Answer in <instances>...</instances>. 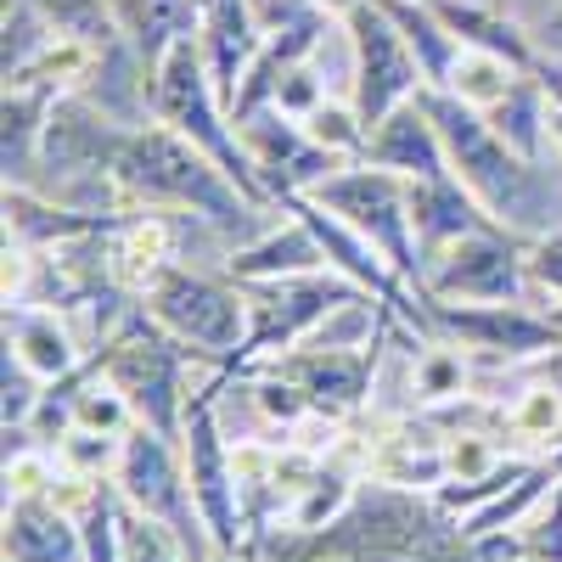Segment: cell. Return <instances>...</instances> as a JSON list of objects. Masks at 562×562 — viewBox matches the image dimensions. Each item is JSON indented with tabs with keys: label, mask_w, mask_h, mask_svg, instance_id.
Segmentation results:
<instances>
[{
	"label": "cell",
	"mask_w": 562,
	"mask_h": 562,
	"mask_svg": "<svg viewBox=\"0 0 562 562\" xmlns=\"http://www.w3.org/2000/svg\"><path fill=\"white\" fill-rule=\"evenodd\" d=\"M416 102L428 108L439 140H445V153H450V169L456 180L473 192L490 220H501L506 231H518V237H546V214H551V192H546V164H529L506 147V140L495 135L490 113L484 108H467L456 90H434V85H422L416 90Z\"/></svg>",
	"instance_id": "obj_1"
},
{
	"label": "cell",
	"mask_w": 562,
	"mask_h": 562,
	"mask_svg": "<svg viewBox=\"0 0 562 562\" xmlns=\"http://www.w3.org/2000/svg\"><path fill=\"white\" fill-rule=\"evenodd\" d=\"M113 180L124 186L130 203H147V209H186V214H203L214 231H237L254 214H265L259 203L243 198V186L231 180L203 147H192L180 130L158 124H140L124 130L119 153H113Z\"/></svg>",
	"instance_id": "obj_2"
},
{
	"label": "cell",
	"mask_w": 562,
	"mask_h": 562,
	"mask_svg": "<svg viewBox=\"0 0 562 562\" xmlns=\"http://www.w3.org/2000/svg\"><path fill=\"white\" fill-rule=\"evenodd\" d=\"M147 102H153V113H158L169 130H180L192 147H203L231 180H237L248 203H259V209L276 203L270 186H265V175H259V164H254L248 147H243L237 124H231L225 102H220V85H214V74H209V57H203V40H198V34H180L169 52L158 57V68L147 74Z\"/></svg>",
	"instance_id": "obj_3"
},
{
	"label": "cell",
	"mask_w": 562,
	"mask_h": 562,
	"mask_svg": "<svg viewBox=\"0 0 562 562\" xmlns=\"http://www.w3.org/2000/svg\"><path fill=\"white\" fill-rule=\"evenodd\" d=\"M310 198L326 203L333 214H344L360 237L389 259V270L422 299V288H428V254H422V237H416V209H411V180L405 175L371 164V158H355L338 175H326Z\"/></svg>",
	"instance_id": "obj_4"
},
{
	"label": "cell",
	"mask_w": 562,
	"mask_h": 562,
	"mask_svg": "<svg viewBox=\"0 0 562 562\" xmlns=\"http://www.w3.org/2000/svg\"><path fill=\"white\" fill-rule=\"evenodd\" d=\"M102 378L130 400L135 422H147L153 434L180 439V422H186V344L169 338L164 326L147 321H130L124 333L102 349Z\"/></svg>",
	"instance_id": "obj_5"
},
{
	"label": "cell",
	"mask_w": 562,
	"mask_h": 562,
	"mask_svg": "<svg viewBox=\"0 0 562 562\" xmlns=\"http://www.w3.org/2000/svg\"><path fill=\"white\" fill-rule=\"evenodd\" d=\"M140 304H147V315L169 338H180L192 355H209L220 366H231L237 349L248 344V299L198 270H180V265L158 270L147 281V293H140Z\"/></svg>",
	"instance_id": "obj_6"
},
{
	"label": "cell",
	"mask_w": 562,
	"mask_h": 562,
	"mask_svg": "<svg viewBox=\"0 0 562 562\" xmlns=\"http://www.w3.org/2000/svg\"><path fill=\"white\" fill-rule=\"evenodd\" d=\"M220 383L192 389V400H186L180 456H186V479H192V495H198L214 551L237 557L243 551V484H237V461L225 450V434H220Z\"/></svg>",
	"instance_id": "obj_7"
},
{
	"label": "cell",
	"mask_w": 562,
	"mask_h": 562,
	"mask_svg": "<svg viewBox=\"0 0 562 562\" xmlns=\"http://www.w3.org/2000/svg\"><path fill=\"white\" fill-rule=\"evenodd\" d=\"M355 293H366V288H355V281L338 276L333 265L310 270V276H288V281H265V288L248 299V344L237 349V360L225 366V378L231 371H248L254 360L299 349L315 326L333 310H344Z\"/></svg>",
	"instance_id": "obj_8"
},
{
	"label": "cell",
	"mask_w": 562,
	"mask_h": 562,
	"mask_svg": "<svg viewBox=\"0 0 562 562\" xmlns=\"http://www.w3.org/2000/svg\"><path fill=\"white\" fill-rule=\"evenodd\" d=\"M169 445H175V439L153 434L147 422H135V428L124 434V450H119V467H113V484H119V495H124L130 506H140V512H153L158 524H169L198 562H203V557H220L214 540H209L203 512H198L192 479H186V467L175 461Z\"/></svg>",
	"instance_id": "obj_9"
},
{
	"label": "cell",
	"mask_w": 562,
	"mask_h": 562,
	"mask_svg": "<svg viewBox=\"0 0 562 562\" xmlns=\"http://www.w3.org/2000/svg\"><path fill=\"white\" fill-rule=\"evenodd\" d=\"M529 254L524 237L506 225H484L434 254L428 288L422 299H450V304H529Z\"/></svg>",
	"instance_id": "obj_10"
},
{
	"label": "cell",
	"mask_w": 562,
	"mask_h": 562,
	"mask_svg": "<svg viewBox=\"0 0 562 562\" xmlns=\"http://www.w3.org/2000/svg\"><path fill=\"white\" fill-rule=\"evenodd\" d=\"M344 34H349V52H355V97L349 102L360 108L366 130H378L394 108L416 102V90L428 79H422V63L405 45L400 23L378 7V0H366L355 18H344Z\"/></svg>",
	"instance_id": "obj_11"
},
{
	"label": "cell",
	"mask_w": 562,
	"mask_h": 562,
	"mask_svg": "<svg viewBox=\"0 0 562 562\" xmlns=\"http://www.w3.org/2000/svg\"><path fill=\"white\" fill-rule=\"evenodd\" d=\"M422 304H428V326L439 338L490 360H540L562 344V326L529 304H450V299H422Z\"/></svg>",
	"instance_id": "obj_12"
},
{
	"label": "cell",
	"mask_w": 562,
	"mask_h": 562,
	"mask_svg": "<svg viewBox=\"0 0 562 562\" xmlns=\"http://www.w3.org/2000/svg\"><path fill=\"white\" fill-rule=\"evenodd\" d=\"M378 349H288V355H276L270 366L281 371V378H293L310 400L315 416L326 422H338V416H355L371 394V383H378Z\"/></svg>",
	"instance_id": "obj_13"
},
{
	"label": "cell",
	"mask_w": 562,
	"mask_h": 562,
	"mask_svg": "<svg viewBox=\"0 0 562 562\" xmlns=\"http://www.w3.org/2000/svg\"><path fill=\"white\" fill-rule=\"evenodd\" d=\"M366 158L394 169V175H405V180H445V175H456L445 140H439V130H434V119H428V108H422V102L394 108L378 130H371Z\"/></svg>",
	"instance_id": "obj_14"
},
{
	"label": "cell",
	"mask_w": 562,
	"mask_h": 562,
	"mask_svg": "<svg viewBox=\"0 0 562 562\" xmlns=\"http://www.w3.org/2000/svg\"><path fill=\"white\" fill-rule=\"evenodd\" d=\"M7 562H90L79 518L52 495L7 501Z\"/></svg>",
	"instance_id": "obj_15"
},
{
	"label": "cell",
	"mask_w": 562,
	"mask_h": 562,
	"mask_svg": "<svg viewBox=\"0 0 562 562\" xmlns=\"http://www.w3.org/2000/svg\"><path fill=\"white\" fill-rule=\"evenodd\" d=\"M411 209H416V237H422L428 265H434L439 248L473 237V231H484V225H501V220H490V209L467 192L456 175H445V180H411Z\"/></svg>",
	"instance_id": "obj_16"
},
{
	"label": "cell",
	"mask_w": 562,
	"mask_h": 562,
	"mask_svg": "<svg viewBox=\"0 0 562 562\" xmlns=\"http://www.w3.org/2000/svg\"><path fill=\"white\" fill-rule=\"evenodd\" d=\"M434 12L445 18V29H450L461 45H473V52H490V57L512 63L518 74H540L546 52L524 34V23H512L506 12H495L490 0H434Z\"/></svg>",
	"instance_id": "obj_17"
},
{
	"label": "cell",
	"mask_w": 562,
	"mask_h": 562,
	"mask_svg": "<svg viewBox=\"0 0 562 562\" xmlns=\"http://www.w3.org/2000/svg\"><path fill=\"white\" fill-rule=\"evenodd\" d=\"M108 18L135 52V63L153 74L180 34L203 29V0H108Z\"/></svg>",
	"instance_id": "obj_18"
},
{
	"label": "cell",
	"mask_w": 562,
	"mask_h": 562,
	"mask_svg": "<svg viewBox=\"0 0 562 562\" xmlns=\"http://www.w3.org/2000/svg\"><path fill=\"white\" fill-rule=\"evenodd\" d=\"M225 270H231V281H237V288H265V281H288V276L326 270V254H321V243L310 237L304 220H288V225L265 231V237L243 243L237 254H231Z\"/></svg>",
	"instance_id": "obj_19"
},
{
	"label": "cell",
	"mask_w": 562,
	"mask_h": 562,
	"mask_svg": "<svg viewBox=\"0 0 562 562\" xmlns=\"http://www.w3.org/2000/svg\"><path fill=\"white\" fill-rule=\"evenodd\" d=\"M124 220L119 214H90V209H57L40 203L29 186H7V243L40 248V243H79V237H108Z\"/></svg>",
	"instance_id": "obj_20"
},
{
	"label": "cell",
	"mask_w": 562,
	"mask_h": 562,
	"mask_svg": "<svg viewBox=\"0 0 562 562\" xmlns=\"http://www.w3.org/2000/svg\"><path fill=\"white\" fill-rule=\"evenodd\" d=\"M7 349L23 360V371L34 383H57L79 366V344L68 333V321H57V310L40 304H7Z\"/></svg>",
	"instance_id": "obj_21"
},
{
	"label": "cell",
	"mask_w": 562,
	"mask_h": 562,
	"mask_svg": "<svg viewBox=\"0 0 562 562\" xmlns=\"http://www.w3.org/2000/svg\"><path fill=\"white\" fill-rule=\"evenodd\" d=\"M63 90L52 85H7V135H0V164H7V186H29V175L45 158V124H52Z\"/></svg>",
	"instance_id": "obj_22"
},
{
	"label": "cell",
	"mask_w": 562,
	"mask_h": 562,
	"mask_svg": "<svg viewBox=\"0 0 562 562\" xmlns=\"http://www.w3.org/2000/svg\"><path fill=\"white\" fill-rule=\"evenodd\" d=\"M551 108H557V102H551V90L540 85V74H524V79L490 108V124H495V135H501L518 158L546 164V153L557 147V140H551Z\"/></svg>",
	"instance_id": "obj_23"
},
{
	"label": "cell",
	"mask_w": 562,
	"mask_h": 562,
	"mask_svg": "<svg viewBox=\"0 0 562 562\" xmlns=\"http://www.w3.org/2000/svg\"><path fill=\"white\" fill-rule=\"evenodd\" d=\"M378 7H383V12L400 23L405 45H411L416 63H422V79H428L434 90H445L467 45H461V40L445 29V18L434 12V0H378Z\"/></svg>",
	"instance_id": "obj_24"
},
{
	"label": "cell",
	"mask_w": 562,
	"mask_h": 562,
	"mask_svg": "<svg viewBox=\"0 0 562 562\" xmlns=\"http://www.w3.org/2000/svg\"><path fill=\"white\" fill-rule=\"evenodd\" d=\"M562 484V456H546V461H535L529 473L512 484V490H501L495 501H484V506H473V512H461V540H484V535H506V529H518L529 512L551 495Z\"/></svg>",
	"instance_id": "obj_25"
},
{
	"label": "cell",
	"mask_w": 562,
	"mask_h": 562,
	"mask_svg": "<svg viewBox=\"0 0 562 562\" xmlns=\"http://www.w3.org/2000/svg\"><path fill=\"white\" fill-rule=\"evenodd\" d=\"M113 237H119V243H113V270L130 281L135 293H147V281L175 265V259H169V231H164V220H124Z\"/></svg>",
	"instance_id": "obj_26"
},
{
	"label": "cell",
	"mask_w": 562,
	"mask_h": 562,
	"mask_svg": "<svg viewBox=\"0 0 562 562\" xmlns=\"http://www.w3.org/2000/svg\"><path fill=\"white\" fill-rule=\"evenodd\" d=\"M119 562H186V540L153 512L119 501Z\"/></svg>",
	"instance_id": "obj_27"
},
{
	"label": "cell",
	"mask_w": 562,
	"mask_h": 562,
	"mask_svg": "<svg viewBox=\"0 0 562 562\" xmlns=\"http://www.w3.org/2000/svg\"><path fill=\"white\" fill-rule=\"evenodd\" d=\"M349 506H355V484L344 473H310V484H299V501L288 506V518H293L299 535H321V529H333Z\"/></svg>",
	"instance_id": "obj_28"
},
{
	"label": "cell",
	"mask_w": 562,
	"mask_h": 562,
	"mask_svg": "<svg viewBox=\"0 0 562 562\" xmlns=\"http://www.w3.org/2000/svg\"><path fill=\"white\" fill-rule=\"evenodd\" d=\"M518 79H524V74L512 68V63H501V57L473 52V45H467L445 90H456V97H461L467 108H484V113H490V108H495V102H501V97H506V90L518 85Z\"/></svg>",
	"instance_id": "obj_29"
},
{
	"label": "cell",
	"mask_w": 562,
	"mask_h": 562,
	"mask_svg": "<svg viewBox=\"0 0 562 562\" xmlns=\"http://www.w3.org/2000/svg\"><path fill=\"white\" fill-rule=\"evenodd\" d=\"M304 130H310V140H315V147L338 153L344 164L366 158V140H371V130H366L360 108H355V102H333V97H326V102H321V108L304 119Z\"/></svg>",
	"instance_id": "obj_30"
},
{
	"label": "cell",
	"mask_w": 562,
	"mask_h": 562,
	"mask_svg": "<svg viewBox=\"0 0 562 562\" xmlns=\"http://www.w3.org/2000/svg\"><path fill=\"white\" fill-rule=\"evenodd\" d=\"M411 389L428 405L461 400L467 394V360H461V349L456 344H422L416 349V371H411Z\"/></svg>",
	"instance_id": "obj_31"
},
{
	"label": "cell",
	"mask_w": 562,
	"mask_h": 562,
	"mask_svg": "<svg viewBox=\"0 0 562 562\" xmlns=\"http://www.w3.org/2000/svg\"><path fill=\"white\" fill-rule=\"evenodd\" d=\"M378 484H394V490H439L450 479V461H445V445L439 450H411V445H389L378 461H371Z\"/></svg>",
	"instance_id": "obj_32"
},
{
	"label": "cell",
	"mask_w": 562,
	"mask_h": 562,
	"mask_svg": "<svg viewBox=\"0 0 562 562\" xmlns=\"http://www.w3.org/2000/svg\"><path fill=\"white\" fill-rule=\"evenodd\" d=\"M506 428L518 439H535V445H557V434H562V394L551 383L524 389L518 405L506 411Z\"/></svg>",
	"instance_id": "obj_33"
},
{
	"label": "cell",
	"mask_w": 562,
	"mask_h": 562,
	"mask_svg": "<svg viewBox=\"0 0 562 562\" xmlns=\"http://www.w3.org/2000/svg\"><path fill=\"white\" fill-rule=\"evenodd\" d=\"M119 450H124V439L90 434V428H68V434L57 439V461H63V473H74V479H102V473H113Z\"/></svg>",
	"instance_id": "obj_34"
},
{
	"label": "cell",
	"mask_w": 562,
	"mask_h": 562,
	"mask_svg": "<svg viewBox=\"0 0 562 562\" xmlns=\"http://www.w3.org/2000/svg\"><path fill=\"white\" fill-rule=\"evenodd\" d=\"M321 102H326V85H321V74H315V57H304V63H293L288 74L276 79V102H270V108L304 124Z\"/></svg>",
	"instance_id": "obj_35"
},
{
	"label": "cell",
	"mask_w": 562,
	"mask_h": 562,
	"mask_svg": "<svg viewBox=\"0 0 562 562\" xmlns=\"http://www.w3.org/2000/svg\"><path fill=\"white\" fill-rule=\"evenodd\" d=\"M254 400H259V411H265L270 422H281V428H293V422L315 416V411H310V400H304V389H299L293 378H281L276 366H270L265 378L254 383Z\"/></svg>",
	"instance_id": "obj_36"
},
{
	"label": "cell",
	"mask_w": 562,
	"mask_h": 562,
	"mask_svg": "<svg viewBox=\"0 0 562 562\" xmlns=\"http://www.w3.org/2000/svg\"><path fill=\"white\" fill-rule=\"evenodd\" d=\"M445 461H450V479H445V484H473V479H490L495 467H501L495 445H490V439H479V434L450 439V445H445Z\"/></svg>",
	"instance_id": "obj_37"
},
{
	"label": "cell",
	"mask_w": 562,
	"mask_h": 562,
	"mask_svg": "<svg viewBox=\"0 0 562 562\" xmlns=\"http://www.w3.org/2000/svg\"><path fill=\"white\" fill-rule=\"evenodd\" d=\"M524 254H529V281H535V288H540L546 299H562V231L529 237Z\"/></svg>",
	"instance_id": "obj_38"
},
{
	"label": "cell",
	"mask_w": 562,
	"mask_h": 562,
	"mask_svg": "<svg viewBox=\"0 0 562 562\" xmlns=\"http://www.w3.org/2000/svg\"><path fill=\"white\" fill-rule=\"evenodd\" d=\"M310 7H315V12H326L333 23H344V18H355V12L366 7V0H310Z\"/></svg>",
	"instance_id": "obj_39"
},
{
	"label": "cell",
	"mask_w": 562,
	"mask_h": 562,
	"mask_svg": "<svg viewBox=\"0 0 562 562\" xmlns=\"http://www.w3.org/2000/svg\"><path fill=\"white\" fill-rule=\"evenodd\" d=\"M540 371H546V383H551V389L562 394V344H557L551 355H540Z\"/></svg>",
	"instance_id": "obj_40"
},
{
	"label": "cell",
	"mask_w": 562,
	"mask_h": 562,
	"mask_svg": "<svg viewBox=\"0 0 562 562\" xmlns=\"http://www.w3.org/2000/svg\"><path fill=\"white\" fill-rule=\"evenodd\" d=\"M540 85L551 90V102H562V63H551V57H546V63H540Z\"/></svg>",
	"instance_id": "obj_41"
},
{
	"label": "cell",
	"mask_w": 562,
	"mask_h": 562,
	"mask_svg": "<svg viewBox=\"0 0 562 562\" xmlns=\"http://www.w3.org/2000/svg\"><path fill=\"white\" fill-rule=\"evenodd\" d=\"M551 140H557V153H562V102L551 108Z\"/></svg>",
	"instance_id": "obj_42"
},
{
	"label": "cell",
	"mask_w": 562,
	"mask_h": 562,
	"mask_svg": "<svg viewBox=\"0 0 562 562\" xmlns=\"http://www.w3.org/2000/svg\"><path fill=\"white\" fill-rule=\"evenodd\" d=\"M518 562H562V557H546V551H529V557H518Z\"/></svg>",
	"instance_id": "obj_43"
},
{
	"label": "cell",
	"mask_w": 562,
	"mask_h": 562,
	"mask_svg": "<svg viewBox=\"0 0 562 562\" xmlns=\"http://www.w3.org/2000/svg\"><path fill=\"white\" fill-rule=\"evenodd\" d=\"M546 315H551V321L562 326V299H557V304H546Z\"/></svg>",
	"instance_id": "obj_44"
}]
</instances>
